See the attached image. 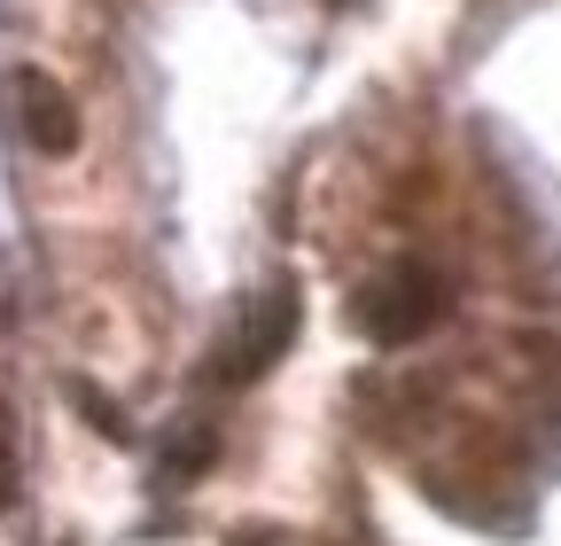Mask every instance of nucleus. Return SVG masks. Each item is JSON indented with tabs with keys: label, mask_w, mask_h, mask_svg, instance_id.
I'll return each mask as SVG.
<instances>
[{
	"label": "nucleus",
	"mask_w": 561,
	"mask_h": 546,
	"mask_svg": "<svg viewBox=\"0 0 561 546\" xmlns=\"http://www.w3.org/2000/svg\"><path fill=\"white\" fill-rule=\"evenodd\" d=\"M297 289L289 282H273V289H257L250 305H242V320L227 328V344H219V360H210V375L219 383H257L280 352L297 344Z\"/></svg>",
	"instance_id": "obj_2"
},
{
	"label": "nucleus",
	"mask_w": 561,
	"mask_h": 546,
	"mask_svg": "<svg viewBox=\"0 0 561 546\" xmlns=\"http://www.w3.org/2000/svg\"><path fill=\"white\" fill-rule=\"evenodd\" d=\"M62 390H70V406H79V414H87V422H94V430H102L110 445H133V422H125V406H117V398H102V390H94L87 375H70Z\"/></svg>",
	"instance_id": "obj_4"
},
{
	"label": "nucleus",
	"mask_w": 561,
	"mask_h": 546,
	"mask_svg": "<svg viewBox=\"0 0 561 546\" xmlns=\"http://www.w3.org/2000/svg\"><path fill=\"white\" fill-rule=\"evenodd\" d=\"M24 492V460H16V414H9V398H0V515L16 508Z\"/></svg>",
	"instance_id": "obj_5"
},
{
	"label": "nucleus",
	"mask_w": 561,
	"mask_h": 546,
	"mask_svg": "<svg viewBox=\"0 0 561 546\" xmlns=\"http://www.w3.org/2000/svg\"><path fill=\"white\" fill-rule=\"evenodd\" d=\"M0 94H9L16 133H24L39 157H70V149H79V110H70V94L39 71V62H16V71L0 79Z\"/></svg>",
	"instance_id": "obj_3"
},
{
	"label": "nucleus",
	"mask_w": 561,
	"mask_h": 546,
	"mask_svg": "<svg viewBox=\"0 0 561 546\" xmlns=\"http://www.w3.org/2000/svg\"><path fill=\"white\" fill-rule=\"evenodd\" d=\"M351 320H359L367 344H413L421 328L445 320V282L421 258H398V265H382L375 282L351 297Z\"/></svg>",
	"instance_id": "obj_1"
}]
</instances>
